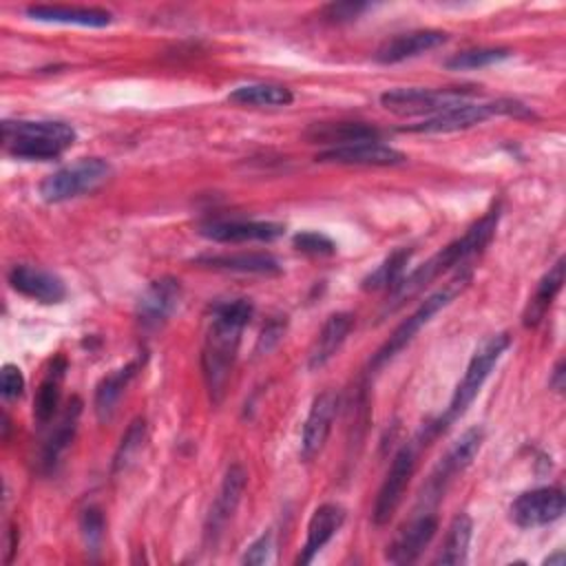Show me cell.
Here are the masks:
<instances>
[{"mask_svg": "<svg viewBox=\"0 0 566 566\" xmlns=\"http://www.w3.org/2000/svg\"><path fill=\"white\" fill-rule=\"evenodd\" d=\"M144 440H146V420H144V418H135V420L128 424L126 433L122 436L119 447H117V451H115V455H113V473L124 471V469L133 462V458H135V455L139 453V449L144 447Z\"/></svg>", "mask_w": 566, "mask_h": 566, "instance_id": "cell-33", "label": "cell"}, {"mask_svg": "<svg viewBox=\"0 0 566 566\" xmlns=\"http://www.w3.org/2000/svg\"><path fill=\"white\" fill-rule=\"evenodd\" d=\"M352 327H354V316L352 314H347V312L332 314L323 323L321 332L316 334V340H314V345L310 349L307 367L310 369H321L323 365H327L336 356V352L343 347V343L349 336Z\"/></svg>", "mask_w": 566, "mask_h": 566, "instance_id": "cell-23", "label": "cell"}, {"mask_svg": "<svg viewBox=\"0 0 566 566\" xmlns=\"http://www.w3.org/2000/svg\"><path fill=\"white\" fill-rule=\"evenodd\" d=\"M285 232L276 221H210L199 228V234L217 243H245V241H274Z\"/></svg>", "mask_w": 566, "mask_h": 566, "instance_id": "cell-17", "label": "cell"}, {"mask_svg": "<svg viewBox=\"0 0 566 566\" xmlns=\"http://www.w3.org/2000/svg\"><path fill=\"white\" fill-rule=\"evenodd\" d=\"M228 99L239 106H287L292 104L294 95L283 84L272 82H256V84H243L237 86Z\"/></svg>", "mask_w": 566, "mask_h": 566, "instance_id": "cell-29", "label": "cell"}, {"mask_svg": "<svg viewBox=\"0 0 566 566\" xmlns=\"http://www.w3.org/2000/svg\"><path fill=\"white\" fill-rule=\"evenodd\" d=\"M9 285L40 303H60L66 296V285L57 274L33 265H15L9 272Z\"/></svg>", "mask_w": 566, "mask_h": 566, "instance_id": "cell-18", "label": "cell"}, {"mask_svg": "<svg viewBox=\"0 0 566 566\" xmlns=\"http://www.w3.org/2000/svg\"><path fill=\"white\" fill-rule=\"evenodd\" d=\"M413 471H416V449L411 444H405L396 451L391 467L378 489L374 511H371L374 524L382 526L394 517V513L398 511V506L405 497V491L411 482Z\"/></svg>", "mask_w": 566, "mask_h": 566, "instance_id": "cell-10", "label": "cell"}, {"mask_svg": "<svg viewBox=\"0 0 566 566\" xmlns=\"http://www.w3.org/2000/svg\"><path fill=\"white\" fill-rule=\"evenodd\" d=\"M303 137L310 144H325L327 148H340L360 142H380V130L365 122H321L312 124Z\"/></svg>", "mask_w": 566, "mask_h": 566, "instance_id": "cell-21", "label": "cell"}, {"mask_svg": "<svg viewBox=\"0 0 566 566\" xmlns=\"http://www.w3.org/2000/svg\"><path fill=\"white\" fill-rule=\"evenodd\" d=\"M484 442V431L482 427H469L467 431H462L453 444L447 449V453L440 458V462L436 464V469L429 475V482L422 491V497L427 502L438 500L447 486L473 462V458L478 455L480 447Z\"/></svg>", "mask_w": 566, "mask_h": 566, "instance_id": "cell-9", "label": "cell"}, {"mask_svg": "<svg viewBox=\"0 0 566 566\" xmlns=\"http://www.w3.org/2000/svg\"><path fill=\"white\" fill-rule=\"evenodd\" d=\"M548 385H551L555 391H562V389H564V360H557Z\"/></svg>", "mask_w": 566, "mask_h": 566, "instance_id": "cell-40", "label": "cell"}, {"mask_svg": "<svg viewBox=\"0 0 566 566\" xmlns=\"http://www.w3.org/2000/svg\"><path fill=\"white\" fill-rule=\"evenodd\" d=\"M24 391V376L20 371V367L15 365H4L2 374H0V394L4 400H13L18 396H22Z\"/></svg>", "mask_w": 566, "mask_h": 566, "instance_id": "cell-36", "label": "cell"}, {"mask_svg": "<svg viewBox=\"0 0 566 566\" xmlns=\"http://www.w3.org/2000/svg\"><path fill=\"white\" fill-rule=\"evenodd\" d=\"M471 531L473 522L467 513H460L453 517L444 544L436 557V564H462L469 553V542H471Z\"/></svg>", "mask_w": 566, "mask_h": 566, "instance_id": "cell-31", "label": "cell"}, {"mask_svg": "<svg viewBox=\"0 0 566 566\" xmlns=\"http://www.w3.org/2000/svg\"><path fill=\"white\" fill-rule=\"evenodd\" d=\"M471 274L469 272H460L455 279H451L442 290L433 292L431 296H427L418 310L413 314H409L394 332L391 336L382 343V347L371 356V363H369V369H378L382 367L385 363H389L398 352H402L413 338L416 334L431 321L433 314H438L442 307H447L469 283Z\"/></svg>", "mask_w": 566, "mask_h": 566, "instance_id": "cell-6", "label": "cell"}, {"mask_svg": "<svg viewBox=\"0 0 566 566\" xmlns=\"http://www.w3.org/2000/svg\"><path fill=\"white\" fill-rule=\"evenodd\" d=\"M497 226V210L486 212L478 223H473L460 239L451 241L447 248H442L438 254H433L431 259H427L422 265H418L413 272L405 274L394 290H389L387 294V303L382 310L385 314L396 312L398 307H402L409 298H413L416 294H420L429 283H433L442 272L469 261L473 254H478L493 237Z\"/></svg>", "mask_w": 566, "mask_h": 566, "instance_id": "cell-2", "label": "cell"}, {"mask_svg": "<svg viewBox=\"0 0 566 566\" xmlns=\"http://www.w3.org/2000/svg\"><path fill=\"white\" fill-rule=\"evenodd\" d=\"M511 345V336L506 332H497V334H491L486 336L478 349L473 352L469 365H467V371L462 376V380L458 382L453 396H451V402H449V409L447 413L438 420V424L431 429V436L444 431L453 420H458L460 416H464V411L469 409V405L473 402V398L480 394L484 380L489 378L491 369L495 367V363L500 360V356L506 352V347Z\"/></svg>", "mask_w": 566, "mask_h": 566, "instance_id": "cell-4", "label": "cell"}, {"mask_svg": "<svg viewBox=\"0 0 566 566\" xmlns=\"http://www.w3.org/2000/svg\"><path fill=\"white\" fill-rule=\"evenodd\" d=\"M367 9L365 2H334L323 9V15L332 22H347L358 18Z\"/></svg>", "mask_w": 566, "mask_h": 566, "instance_id": "cell-37", "label": "cell"}, {"mask_svg": "<svg viewBox=\"0 0 566 566\" xmlns=\"http://www.w3.org/2000/svg\"><path fill=\"white\" fill-rule=\"evenodd\" d=\"M493 115H509V117H517V119H533V111L528 106H524L517 99L511 97H502L495 102H467L460 106H453L449 111H442L433 117H427L418 124H409L402 130L405 133H455V130H467L475 124L486 122Z\"/></svg>", "mask_w": 566, "mask_h": 566, "instance_id": "cell-5", "label": "cell"}, {"mask_svg": "<svg viewBox=\"0 0 566 566\" xmlns=\"http://www.w3.org/2000/svg\"><path fill=\"white\" fill-rule=\"evenodd\" d=\"M139 369V360H130L126 363L124 367L115 369L113 374L104 376L97 387H95V398H93V409H95V416L97 420L106 422L113 418L115 409H117V402L122 398V394L126 391L128 382L135 378Z\"/></svg>", "mask_w": 566, "mask_h": 566, "instance_id": "cell-26", "label": "cell"}, {"mask_svg": "<svg viewBox=\"0 0 566 566\" xmlns=\"http://www.w3.org/2000/svg\"><path fill=\"white\" fill-rule=\"evenodd\" d=\"M254 314L250 298H232L219 303L203 340L201 369L212 402H221L241 343V334Z\"/></svg>", "mask_w": 566, "mask_h": 566, "instance_id": "cell-1", "label": "cell"}, {"mask_svg": "<svg viewBox=\"0 0 566 566\" xmlns=\"http://www.w3.org/2000/svg\"><path fill=\"white\" fill-rule=\"evenodd\" d=\"M272 551V533H263L259 539H254L248 551L241 557V564H265L270 559Z\"/></svg>", "mask_w": 566, "mask_h": 566, "instance_id": "cell-38", "label": "cell"}, {"mask_svg": "<svg viewBox=\"0 0 566 566\" xmlns=\"http://www.w3.org/2000/svg\"><path fill=\"white\" fill-rule=\"evenodd\" d=\"M511 57V49L504 46H480V49H467L455 55H451L444 66L451 71H471V69H484L491 64H497L502 60Z\"/></svg>", "mask_w": 566, "mask_h": 566, "instance_id": "cell-32", "label": "cell"}, {"mask_svg": "<svg viewBox=\"0 0 566 566\" xmlns=\"http://www.w3.org/2000/svg\"><path fill=\"white\" fill-rule=\"evenodd\" d=\"M336 411H338L336 391L327 389V391H323L314 398V402L310 407V413L305 418V424H303V438H301L303 460H312L323 451V447L329 438Z\"/></svg>", "mask_w": 566, "mask_h": 566, "instance_id": "cell-14", "label": "cell"}, {"mask_svg": "<svg viewBox=\"0 0 566 566\" xmlns=\"http://www.w3.org/2000/svg\"><path fill=\"white\" fill-rule=\"evenodd\" d=\"M566 500L557 486H539L533 491H524L511 504V520L520 528H537L553 524L564 515Z\"/></svg>", "mask_w": 566, "mask_h": 566, "instance_id": "cell-11", "label": "cell"}, {"mask_svg": "<svg viewBox=\"0 0 566 566\" xmlns=\"http://www.w3.org/2000/svg\"><path fill=\"white\" fill-rule=\"evenodd\" d=\"M80 531L84 537V544L88 551H99V544L104 539V531H106V522H104V513L97 506H88L82 511L80 515Z\"/></svg>", "mask_w": 566, "mask_h": 566, "instance_id": "cell-34", "label": "cell"}, {"mask_svg": "<svg viewBox=\"0 0 566 566\" xmlns=\"http://www.w3.org/2000/svg\"><path fill=\"white\" fill-rule=\"evenodd\" d=\"M316 161L340 166H396L405 161V155L380 142H360L340 148H325L316 155Z\"/></svg>", "mask_w": 566, "mask_h": 566, "instance_id": "cell-15", "label": "cell"}, {"mask_svg": "<svg viewBox=\"0 0 566 566\" xmlns=\"http://www.w3.org/2000/svg\"><path fill=\"white\" fill-rule=\"evenodd\" d=\"M64 374H66V358L55 356L51 360V367H49L46 376L42 378V382L38 387V394H35V400H33V416L40 424H46L60 407Z\"/></svg>", "mask_w": 566, "mask_h": 566, "instance_id": "cell-28", "label": "cell"}, {"mask_svg": "<svg viewBox=\"0 0 566 566\" xmlns=\"http://www.w3.org/2000/svg\"><path fill=\"white\" fill-rule=\"evenodd\" d=\"M438 531V520L431 513H422L405 524L391 544L387 546V559L391 564H411L420 557V553L429 546Z\"/></svg>", "mask_w": 566, "mask_h": 566, "instance_id": "cell-16", "label": "cell"}, {"mask_svg": "<svg viewBox=\"0 0 566 566\" xmlns=\"http://www.w3.org/2000/svg\"><path fill=\"white\" fill-rule=\"evenodd\" d=\"M467 88H394L380 95V104L398 117H433L442 111L471 102Z\"/></svg>", "mask_w": 566, "mask_h": 566, "instance_id": "cell-8", "label": "cell"}, {"mask_svg": "<svg viewBox=\"0 0 566 566\" xmlns=\"http://www.w3.org/2000/svg\"><path fill=\"white\" fill-rule=\"evenodd\" d=\"M195 263L203 265V268H212V270H228V272H243V274H261V276L281 274L279 261L265 252L201 254L195 259Z\"/></svg>", "mask_w": 566, "mask_h": 566, "instance_id": "cell-22", "label": "cell"}, {"mask_svg": "<svg viewBox=\"0 0 566 566\" xmlns=\"http://www.w3.org/2000/svg\"><path fill=\"white\" fill-rule=\"evenodd\" d=\"M113 175V166L102 157H84L77 159L49 177L40 184V195L49 203L69 201L88 192H95L104 186Z\"/></svg>", "mask_w": 566, "mask_h": 566, "instance_id": "cell-7", "label": "cell"}, {"mask_svg": "<svg viewBox=\"0 0 566 566\" xmlns=\"http://www.w3.org/2000/svg\"><path fill=\"white\" fill-rule=\"evenodd\" d=\"M245 486H248V471L241 464L228 467L223 482L219 486V493L210 506L208 520H206V539L208 542H212V544L217 542V537L221 535V531L234 515Z\"/></svg>", "mask_w": 566, "mask_h": 566, "instance_id": "cell-13", "label": "cell"}, {"mask_svg": "<svg viewBox=\"0 0 566 566\" xmlns=\"http://www.w3.org/2000/svg\"><path fill=\"white\" fill-rule=\"evenodd\" d=\"M447 33L444 31H436V29H418V31H409V33H400L391 40H387L378 51H376V62L380 64H398L405 62L409 57L422 55L427 51L438 49L440 44L447 42Z\"/></svg>", "mask_w": 566, "mask_h": 566, "instance_id": "cell-19", "label": "cell"}, {"mask_svg": "<svg viewBox=\"0 0 566 566\" xmlns=\"http://www.w3.org/2000/svg\"><path fill=\"white\" fill-rule=\"evenodd\" d=\"M544 564H548V566H551V564H557V566H562V564H564V553H562V551H557L555 555L546 557V559H544Z\"/></svg>", "mask_w": 566, "mask_h": 566, "instance_id": "cell-41", "label": "cell"}, {"mask_svg": "<svg viewBox=\"0 0 566 566\" xmlns=\"http://www.w3.org/2000/svg\"><path fill=\"white\" fill-rule=\"evenodd\" d=\"M564 263H566L564 256H559L548 268V272L539 279V283H537V287H535L533 296L528 298V305H526V310L522 314V323L526 327H535L544 318V314L548 312V307L555 301V296L559 294V290L564 285Z\"/></svg>", "mask_w": 566, "mask_h": 566, "instance_id": "cell-27", "label": "cell"}, {"mask_svg": "<svg viewBox=\"0 0 566 566\" xmlns=\"http://www.w3.org/2000/svg\"><path fill=\"white\" fill-rule=\"evenodd\" d=\"M409 256H411V250H407V248L394 250L389 256L382 259V263L374 272H369L363 279V290H367V292L394 290L396 283L405 276V265L409 263Z\"/></svg>", "mask_w": 566, "mask_h": 566, "instance_id": "cell-30", "label": "cell"}, {"mask_svg": "<svg viewBox=\"0 0 566 566\" xmlns=\"http://www.w3.org/2000/svg\"><path fill=\"white\" fill-rule=\"evenodd\" d=\"M345 522V509L334 502H325L314 509L307 522V537L296 557V564H310L314 555L338 533Z\"/></svg>", "mask_w": 566, "mask_h": 566, "instance_id": "cell-20", "label": "cell"}, {"mask_svg": "<svg viewBox=\"0 0 566 566\" xmlns=\"http://www.w3.org/2000/svg\"><path fill=\"white\" fill-rule=\"evenodd\" d=\"M82 413V400L80 398H71L66 409L62 411V416L57 418V424L53 427V431L49 433L42 453H40V467L42 471H53L55 464L60 462L62 453L69 449V444L75 438L77 431V420Z\"/></svg>", "mask_w": 566, "mask_h": 566, "instance_id": "cell-24", "label": "cell"}, {"mask_svg": "<svg viewBox=\"0 0 566 566\" xmlns=\"http://www.w3.org/2000/svg\"><path fill=\"white\" fill-rule=\"evenodd\" d=\"M181 292V283L175 276H161L148 283V287L137 298V323L144 329H159L179 307Z\"/></svg>", "mask_w": 566, "mask_h": 566, "instance_id": "cell-12", "label": "cell"}, {"mask_svg": "<svg viewBox=\"0 0 566 566\" xmlns=\"http://www.w3.org/2000/svg\"><path fill=\"white\" fill-rule=\"evenodd\" d=\"M292 241L298 252H305L312 256H332L336 252V243L321 232H298Z\"/></svg>", "mask_w": 566, "mask_h": 566, "instance_id": "cell-35", "label": "cell"}, {"mask_svg": "<svg viewBox=\"0 0 566 566\" xmlns=\"http://www.w3.org/2000/svg\"><path fill=\"white\" fill-rule=\"evenodd\" d=\"M75 142V128L57 119H4L2 146L7 155L27 161L57 159Z\"/></svg>", "mask_w": 566, "mask_h": 566, "instance_id": "cell-3", "label": "cell"}, {"mask_svg": "<svg viewBox=\"0 0 566 566\" xmlns=\"http://www.w3.org/2000/svg\"><path fill=\"white\" fill-rule=\"evenodd\" d=\"M283 329H285V323H279V321L268 323V325L263 327L261 336H259L256 352H268V349H272V347L279 343V338L283 336Z\"/></svg>", "mask_w": 566, "mask_h": 566, "instance_id": "cell-39", "label": "cell"}, {"mask_svg": "<svg viewBox=\"0 0 566 566\" xmlns=\"http://www.w3.org/2000/svg\"><path fill=\"white\" fill-rule=\"evenodd\" d=\"M27 15L40 22H60V24H80V27H106L111 24V11L99 7H64V4H31Z\"/></svg>", "mask_w": 566, "mask_h": 566, "instance_id": "cell-25", "label": "cell"}]
</instances>
